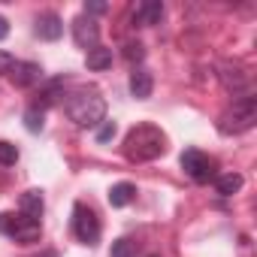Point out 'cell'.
Returning <instances> with one entry per match:
<instances>
[{"label":"cell","mask_w":257,"mask_h":257,"mask_svg":"<svg viewBox=\"0 0 257 257\" xmlns=\"http://www.w3.org/2000/svg\"><path fill=\"white\" fill-rule=\"evenodd\" d=\"M254 121H257V97L245 94V97H239V100L218 118V131H221L224 137H236V134L251 131Z\"/></svg>","instance_id":"3957f363"},{"label":"cell","mask_w":257,"mask_h":257,"mask_svg":"<svg viewBox=\"0 0 257 257\" xmlns=\"http://www.w3.org/2000/svg\"><path fill=\"white\" fill-rule=\"evenodd\" d=\"M161 16H164V4H161V0H146V4L137 7L134 22H137V25H158Z\"/></svg>","instance_id":"7c38bea8"},{"label":"cell","mask_w":257,"mask_h":257,"mask_svg":"<svg viewBox=\"0 0 257 257\" xmlns=\"http://www.w3.org/2000/svg\"><path fill=\"white\" fill-rule=\"evenodd\" d=\"M218 70H221L218 76H221V82H224L227 91H242V88L248 85V73H245L239 64H221Z\"/></svg>","instance_id":"30bf717a"},{"label":"cell","mask_w":257,"mask_h":257,"mask_svg":"<svg viewBox=\"0 0 257 257\" xmlns=\"http://www.w3.org/2000/svg\"><path fill=\"white\" fill-rule=\"evenodd\" d=\"M100 13H106V4H100V0L85 4V16H88V19H91V16H100Z\"/></svg>","instance_id":"7402d4cb"},{"label":"cell","mask_w":257,"mask_h":257,"mask_svg":"<svg viewBox=\"0 0 257 257\" xmlns=\"http://www.w3.org/2000/svg\"><path fill=\"white\" fill-rule=\"evenodd\" d=\"M19 161V149L7 140H0V167H13Z\"/></svg>","instance_id":"ac0fdd59"},{"label":"cell","mask_w":257,"mask_h":257,"mask_svg":"<svg viewBox=\"0 0 257 257\" xmlns=\"http://www.w3.org/2000/svg\"><path fill=\"white\" fill-rule=\"evenodd\" d=\"M7 37H10V22L0 16V40H7Z\"/></svg>","instance_id":"cb8c5ba5"},{"label":"cell","mask_w":257,"mask_h":257,"mask_svg":"<svg viewBox=\"0 0 257 257\" xmlns=\"http://www.w3.org/2000/svg\"><path fill=\"white\" fill-rule=\"evenodd\" d=\"M112 137H115V121H103L100 131H97V140H100V143H109Z\"/></svg>","instance_id":"44dd1931"},{"label":"cell","mask_w":257,"mask_h":257,"mask_svg":"<svg viewBox=\"0 0 257 257\" xmlns=\"http://www.w3.org/2000/svg\"><path fill=\"white\" fill-rule=\"evenodd\" d=\"M10 79L16 88H34L43 82V67L34 61H16V67L10 70Z\"/></svg>","instance_id":"ba28073f"},{"label":"cell","mask_w":257,"mask_h":257,"mask_svg":"<svg viewBox=\"0 0 257 257\" xmlns=\"http://www.w3.org/2000/svg\"><path fill=\"white\" fill-rule=\"evenodd\" d=\"M134 197H137V188H134L131 182H118V185L109 191V206H112V209H124L127 203H134Z\"/></svg>","instance_id":"5bb4252c"},{"label":"cell","mask_w":257,"mask_h":257,"mask_svg":"<svg viewBox=\"0 0 257 257\" xmlns=\"http://www.w3.org/2000/svg\"><path fill=\"white\" fill-rule=\"evenodd\" d=\"M73 40H76V46L79 49H94L97 46V40H100V28H97V22L94 19H88L85 13L73 22Z\"/></svg>","instance_id":"52a82bcc"},{"label":"cell","mask_w":257,"mask_h":257,"mask_svg":"<svg viewBox=\"0 0 257 257\" xmlns=\"http://www.w3.org/2000/svg\"><path fill=\"white\" fill-rule=\"evenodd\" d=\"M64 112L73 124L79 127H97L106 118V100L100 97L97 88H76L64 100Z\"/></svg>","instance_id":"6da1fadb"},{"label":"cell","mask_w":257,"mask_h":257,"mask_svg":"<svg viewBox=\"0 0 257 257\" xmlns=\"http://www.w3.org/2000/svg\"><path fill=\"white\" fill-rule=\"evenodd\" d=\"M19 212L25 218H31V221H40V215H43V194L40 191H25L22 200H19Z\"/></svg>","instance_id":"4fadbf2b"},{"label":"cell","mask_w":257,"mask_h":257,"mask_svg":"<svg viewBox=\"0 0 257 257\" xmlns=\"http://www.w3.org/2000/svg\"><path fill=\"white\" fill-rule=\"evenodd\" d=\"M164 152H167V140L152 124H137L124 140V155L131 161H155Z\"/></svg>","instance_id":"7a4b0ae2"},{"label":"cell","mask_w":257,"mask_h":257,"mask_svg":"<svg viewBox=\"0 0 257 257\" xmlns=\"http://www.w3.org/2000/svg\"><path fill=\"white\" fill-rule=\"evenodd\" d=\"M0 230H4L10 239L22 242V245H31V242H37V239H40V233H43L40 221H31V218H25L22 212H19V215H0Z\"/></svg>","instance_id":"277c9868"},{"label":"cell","mask_w":257,"mask_h":257,"mask_svg":"<svg viewBox=\"0 0 257 257\" xmlns=\"http://www.w3.org/2000/svg\"><path fill=\"white\" fill-rule=\"evenodd\" d=\"M61 34H64V22H61L55 13H46V16L37 19V37H40V40L55 43V40H61Z\"/></svg>","instance_id":"9c48e42d"},{"label":"cell","mask_w":257,"mask_h":257,"mask_svg":"<svg viewBox=\"0 0 257 257\" xmlns=\"http://www.w3.org/2000/svg\"><path fill=\"white\" fill-rule=\"evenodd\" d=\"M124 58L131 61V64H140V61L146 58V46H143V43H127V46H124Z\"/></svg>","instance_id":"ffe728a7"},{"label":"cell","mask_w":257,"mask_h":257,"mask_svg":"<svg viewBox=\"0 0 257 257\" xmlns=\"http://www.w3.org/2000/svg\"><path fill=\"white\" fill-rule=\"evenodd\" d=\"M134 254H137L134 239H118V242H112V251H109V257H134Z\"/></svg>","instance_id":"e0dca14e"},{"label":"cell","mask_w":257,"mask_h":257,"mask_svg":"<svg viewBox=\"0 0 257 257\" xmlns=\"http://www.w3.org/2000/svg\"><path fill=\"white\" fill-rule=\"evenodd\" d=\"M13 67H16V58L10 52H0V73H10Z\"/></svg>","instance_id":"603a6c76"},{"label":"cell","mask_w":257,"mask_h":257,"mask_svg":"<svg viewBox=\"0 0 257 257\" xmlns=\"http://www.w3.org/2000/svg\"><path fill=\"white\" fill-rule=\"evenodd\" d=\"M215 188H218L221 197H233V194L242 188V176H239V173H224V176L215 179Z\"/></svg>","instance_id":"2e32d148"},{"label":"cell","mask_w":257,"mask_h":257,"mask_svg":"<svg viewBox=\"0 0 257 257\" xmlns=\"http://www.w3.org/2000/svg\"><path fill=\"white\" fill-rule=\"evenodd\" d=\"M152 91H155L152 73H149V70H134V73H131V94H134L137 100H149Z\"/></svg>","instance_id":"8fae6325"},{"label":"cell","mask_w":257,"mask_h":257,"mask_svg":"<svg viewBox=\"0 0 257 257\" xmlns=\"http://www.w3.org/2000/svg\"><path fill=\"white\" fill-rule=\"evenodd\" d=\"M73 230H76L79 242H85V245H94L100 239V221L85 203H76V209H73Z\"/></svg>","instance_id":"8992f818"},{"label":"cell","mask_w":257,"mask_h":257,"mask_svg":"<svg viewBox=\"0 0 257 257\" xmlns=\"http://www.w3.org/2000/svg\"><path fill=\"white\" fill-rule=\"evenodd\" d=\"M85 64H88V70H109V67H112V49L94 46V49L85 55Z\"/></svg>","instance_id":"9a60e30c"},{"label":"cell","mask_w":257,"mask_h":257,"mask_svg":"<svg viewBox=\"0 0 257 257\" xmlns=\"http://www.w3.org/2000/svg\"><path fill=\"white\" fill-rule=\"evenodd\" d=\"M25 127H28L31 134H40V131H43V112L31 106V109L25 112Z\"/></svg>","instance_id":"d6986e66"},{"label":"cell","mask_w":257,"mask_h":257,"mask_svg":"<svg viewBox=\"0 0 257 257\" xmlns=\"http://www.w3.org/2000/svg\"><path fill=\"white\" fill-rule=\"evenodd\" d=\"M182 170L194 179V182H200V185H206V182H212L215 179V161L209 158V155H203V152H197V149H188V152H182Z\"/></svg>","instance_id":"5b68a950"}]
</instances>
